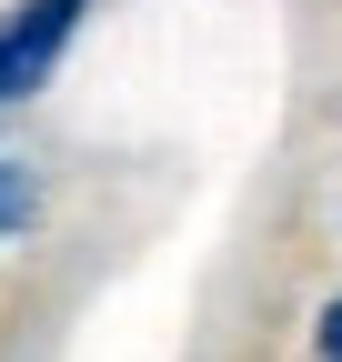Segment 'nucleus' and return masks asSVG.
Returning a JSON list of instances; mask_svg holds the SVG:
<instances>
[{"label": "nucleus", "mask_w": 342, "mask_h": 362, "mask_svg": "<svg viewBox=\"0 0 342 362\" xmlns=\"http://www.w3.org/2000/svg\"><path fill=\"white\" fill-rule=\"evenodd\" d=\"M91 0H11L0 11V111H20L30 90H51V71L71 61Z\"/></svg>", "instance_id": "obj_1"}, {"label": "nucleus", "mask_w": 342, "mask_h": 362, "mask_svg": "<svg viewBox=\"0 0 342 362\" xmlns=\"http://www.w3.org/2000/svg\"><path fill=\"white\" fill-rule=\"evenodd\" d=\"M30 221H40V171L20 151H0V242H20Z\"/></svg>", "instance_id": "obj_2"}, {"label": "nucleus", "mask_w": 342, "mask_h": 362, "mask_svg": "<svg viewBox=\"0 0 342 362\" xmlns=\"http://www.w3.org/2000/svg\"><path fill=\"white\" fill-rule=\"evenodd\" d=\"M312 352H322V362H342V292L322 302V322H312Z\"/></svg>", "instance_id": "obj_3"}]
</instances>
